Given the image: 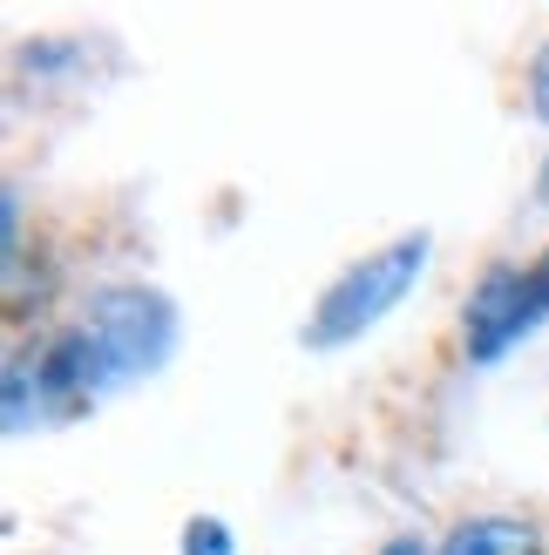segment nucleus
I'll use <instances>...</instances> for the list:
<instances>
[{
	"mask_svg": "<svg viewBox=\"0 0 549 555\" xmlns=\"http://www.w3.org/2000/svg\"><path fill=\"white\" fill-rule=\"evenodd\" d=\"M529 116L549 129V41L536 48V62H529Z\"/></svg>",
	"mask_w": 549,
	"mask_h": 555,
	"instance_id": "6",
	"label": "nucleus"
},
{
	"mask_svg": "<svg viewBox=\"0 0 549 555\" xmlns=\"http://www.w3.org/2000/svg\"><path fill=\"white\" fill-rule=\"evenodd\" d=\"M177 548H183V555H238V535H231L225 515H190Z\"/></svg>",
	"mask_w": 549,
	"mask_h": 555,
	"instance_id": "5",
	"label": "nucleus"
},
{
	"mask_svg": "<svg viewBox=\"0 0 549 555\" xmlns=\"http://www.w3.org/2000/svg\"><path fill=\"white\" fill-rule=\"evenodd\" d=\"M536 210H549V156H542V170H536Z\"/></svg>",
	"mask_w": 549,
	"mask_h": 555,
	"instance_id": "8",
	"label": "nucleus"
},
{
	"mask_svg": "<svg viewBox=\"0 0 549 555\" xmlns=\"http://www.w3.org/2000/svg\"><path fill=\"white\" fill-rule=\"evenodd\" d=\"M373 555H434V548H427L421 535H394V542H380Z\"/></svg>",
	"mask_w": 549,
	"mask_h": 555,
	"instance_id": "7",
	"label": "nucleus"
},
{
	"mask_svg": "<svg viewBox=\"0 0 549 555\" xmlns=\"http://www.w3.org/2000/svg\"><path fill=\"white\" fill-rule=\"evenodd\" d=\"M542 325H549V251L529 264H488L461 305V352H469V366H502Z\"/></svg>",
	"mask_w": 549,
	"mask_h": 555,
	"instance_id": "3",
	"label": "nucleus"
},
{
	"mask_svg": "<svg viewBox=\"0 0 549 555\" xmlns=\"http://www.w3.org/2000/svg\"><path fill=\"white\" fill-rule=\"evenodd\" d=\"M427 258H434V237L427 231H407L394 244H380V251H367L360 264H346L333 285L319 292V305L306 312V352H340L353 339H367L373 325H387L407 298H414V285L427 278Z\"/></svg>",
	"mask_w": 549,
	"mask_h": 555,
	"instance_id": "2",
	"label": "nucleus"
},
{
	"mask_svg": "<svg viewBox=\"0 0 549 555\" xmlns=\"http://www.w3.org/2000/svg\"><path fill=\"white\" fill-rule=\"evenodd\" d=\"M75 339L89 352L95 400H108V393L143 386V379H156L170 366L177 339H183V319L156 285H129L123 278V285L89 292V305H81V319H75Z\"/></svg>",
	"mask_w": 549,
	"mask_h": 555,
	"instance_id": "1",
	"label": "nucleus"
},
{
	"mask_svg": "<svg viewBox=\"0 0 549 555\" xmlns=\"http://www.w3.org/2000/svg\"><path fill=\"white\" fill-rule=\"evenodd\" d=\"M434 555H542V529L523 515H469Z\"/></svg>",
	"mask_w": 549,
	"mask_h": 555,
	"instance_id": "4",
	"label": "nucleus"
}]
</instances>
